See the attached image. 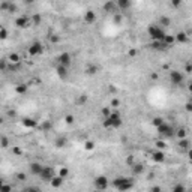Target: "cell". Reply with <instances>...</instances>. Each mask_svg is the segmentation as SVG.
Here are the masks:
<instances>
[{"mask_svg": "<svg viewBox=\"0 0 192 192\" xmlns=\"http://www.w3.org/2000/svg\"><path fill=\"white\" fill-rule=\"evenodd\" d=\"M35 2V0H24V3H27V5H32Z\"/></svg>", "mask_w": 192, "mask_h": 192, "instance_id": "49", "label": "cell"}, {"mask_svg": "<svg viewBox=\"0 0 192 192\" xmlns=\"http://www.w3.org/2000/svg\"><path fill=\"white\" fill-rule=\"evenodd\" d=\"M189 159L192 161V150H189Z\"/></svg>", "mask_w": 192, "mask_h": 192, "instance_id": "53", "label": "cell"}, {"mask_svg": "<svg viewBox=\"0 0 192 192\" xmlns=\"http://www.w3.org/2000/svg\"><path fill=\"white\" fill-rule=\"evenodd\" d=\"M23 126L29 128V129L36 128V120H33V119H30V117H24V119H23Z\"/></svg>", "mask_w": 192, "mask_h": 192, "instance_id": "17", "label": "cell"}, {"mask_svg": "<svg viewBox=\"0 0 192 192\" xmlns=\"http://www.w3.org/2000/svg\"><path fill=\"white\" fill-rule=\"evenodd\" d=\"M65 120H66V123H68V125H71L72 122H74V116L69 114V116H66V117H65Z\"/></svg>", "mask_w": 192, "mask_h": 192, "instance_id": "38", "label": "cell"}, {"mask_svg": "<svg viewBox=\"0 0 192 192\" xmlns=\"http://www.w3.org/2000/svg\"><path fill=\"white\" fill-rule=\"evenodd\" d=\"M188 90H189V92H191V93H192V83H191V84H189V86H188Z\"/></svg>", "mask_w": 192, "mask_h": 192, "instance_id": "52", "label": "cell"}, {"mask_svg": "<svg viewBox=\"0 0 192 192\" xmlns=\"http://www.w3.org/2000/svg\"><path fill=\"white\" fill-rule=\"evenodd\" d=\"M152 78L153 80H158V74H152Z\"/></svg>", "mask_w": 192, "mask_h": 192, "instance_id": "51", "label": "cell"}, {"mask_svg": "<svg viewBox=\"0 0 192 192\" xmlns=\"http://www.w3.org/2000/svg\"><path fill=\"white\" fill-rule=\"evenodd\" d=\"M186 111H192V102H188L186 104Z\"/></svg>", "mask_w": 192, "mask_h": 192, "instance_id": "44", "label": "cell"}, {"mask_svg": "<svg viewBox=\"0 0 192 192\" xmlns=\"http://www.w3.org/2000/svg\"><path fill=\"white\" fill-rule=\"evenodd\" d=\"M98 71H99V66H96V65H89L86 68V74L87 75H95Z\"/></svg>", "mask_w": 192, "mask_h": 192, "instance_id": "18", "label": "cell"}, {"mask_svg": "<svg viewBox=\"0 0 192 192\" xmlns=\"http://www.w3.org/2000/svg\"><path fill=\"white\" fill-rule=\"evenodd\" d=\"M56 72H57V75L60 77V80H66V78H68V66L57 65V68H56Z\"/></svg>", "mask_w": 192, "mask_h": 192, "instance_id": "12", "label": "cell"}, {"mask_svg": "<svg viewBox=\"0 0 192 192\" xmlns=\"http://www.w3.org/2000/svg\"><path fill=\"white\" fill-rule=\"evenodd\" d=\"M6 35H8L6 29H5V27H2V29H0V38H2V39H5V38H6Z\"/></svg>", "mask_w": 192, "mask_h": 192, "instance_id": "36", "label": "cell"}, {"mask_svg": "<svg viewBox=\"0 0 192 192\" xmlns=\"http://www.w3.org/2000/svg\"><path fill=\"white\" fill-rule=\"evenodd\" d=\"M119 105H120V101H119V99H113V101H111V107H113V108H116V107H119Z\"/></svg>", "mask_w": 192, "mask_h": 192, "instance_id": "37", "label": "cell"}, {"mask_svg": "<svg viewBox=\"0 0 192 192\" xmlns=\"http://www.w3.org/2000/svg\"><path fill=\"white\" fill-rule=\"evenodd\" d=\"M51 186H53V188H60V186H62V183H63V176H60V174H59V176H54L53 179H51Z\"/></svg>", "mask_w": 192, "mask_h": 192, "instance_id": "16", "label": "cell"}, {"mask_svg": "<svg viewBox=\"0 0 192 192\" xmlns=\"http://www.w3.org/2000/svg\"><path fill=\"white\" fill-rule=\"evenodd\" d=\"M168 78H170V83L173 86H179V84L183 83V80H185V77H183V74L180 71H170Z\"/></svg>", "mask_w": 192, "mask_h": 192, "instance_id": "5", "label": "cell"}, {"mask_svg": "<svg viewBox=\"0 0 192 192\" xmlns=\"http://www.w3.org/2000/svg\"><path fill=\"white\" fill-rule=\"evenodd\" d=\"M179 147H182V149H188V147H189V141L186 138H180L179 140Z\"/></svg>", "mask_w": 192, "mask_h": 192, "instance_id": "23", "label": "cell"}, {"mask_svg": "<svg viewBox=\"0 0 192 192\" xmlns=\"http://www.w3.org/2000/svg\"><path fill=\"white\" fill-rule=\"evenodd\" d=\"M104 11H105V12H111V14L119 12L117 2H116V0H108V2H107L105 5H104Z\"/></svg>", "mask_w": 192, "mask_h": 192, "instance_id": "10", "label": "cell"}, {"mask_svg": "<svg viewBox=\"0 0 192 192\" xmlns=\"http://www.w3.org/2000/svg\"><path fill=\"white\" fill-rule=\"evenodd\" d=\"M39 177L45 182H51V179L54 177V168L53 167H44L41 174H39Z\"/></svg>", "mask_w": 192, "mask_h": 192, "instance_id": "7", "label": "cell"}, {"mask_svg": "<svg viewBox=\"0 0 192 192\" xmlns=\"http://www.w3.org/2000/svg\"><path fill=\"white\" fill-rule=\"evenodd\" d=\"M110 114H111V107H104V108H102V116L107 117V116H110Z\"/></svg>", "mask_w": 192, "mask_h": 192, "instance_id": "29", "label": "cell"}, {"mask_svg": "<svg viewBox=\"0 0 192 192\" xmlns=\"http://www.w3.org/2000/svg\"><path fill=\"white\" fill-rule=\"evenodd\" d=\"M156 144H158V147H159V149H164V147H165V143H164V141H158Z\"/></svg>", "mask_w": 192, "mask_h": 192, "instance_id": "42", "label": "cell"}, {"mask_svg": "<svg viewBox=\"0 0 192 192\" xmlns=\"http://www.w3.org/2000/svg\"><path fill=\"white\" fill-rule=\"evenodd\" d=\"M186 72H192V63H188L186 65Z\"/></svg>", "mask_w": 192, "mask_h": 192, "instance_id": "43", "label": "cell"}, {"mask_svg": "<svg viewBox=\"0 0 192 192\" xmlns=\"http://www.w3.org/2000/svg\"><path fill=\"white\" fill-rule=\"evenodd\" d=\"M18 179H20V180H24L26 176H24V174H18Z\"/></svg>", "mask_w": 192, "mask_h": 192, "instance_id": "50", "label": "cell"}, {"mask_svg": "<svg viewBox=\"0 0 192 192\" xmlns=\"http://www.w3.org/2000/svg\"><path fill=\"white\" fill-rule=\"evenodd\" d=\"M171 5L174 8H180L182 6V0H171Z\"/></svg>", "mask_w": 192, "mask_h": 192, "instance_id": "34", "label": "cell"}, {"mask_svg": "<svg viewBox=\"0 0 192 192\" xmlns=\"http://www.w3.org/2000/svg\"><path fill=\"white\" fill-rule=\"evenodd\" d=\"M174 191H176V192H179V191H185V186L177 185V186H174Z\"/></svg>", "mask_w": 192, "mask_h": 192, "instance_id": "40", "label": "cell"}, {"mask_svg": "<svg viewBox=\"0 0 192 192\" xmlns=\"http://www.w3.org/2000/svg\"><path fill=\"white\" fill-rule=\"evenodd\" d=\"M95 188L96 189H101V191H104V189H107V186H108V179L105 177V176H98L95 179Z\"/></svg>", "mask_w": 192, "mask_h": 192, "instance_id": "9", "label": "cell"}, {"mask_svg": "<svg viewBox=\"0 0 192 192\" xmlns=\"http://www.w3.org/2000/svg\"><path fill=\"white\" fill-rule=\"evenodd\" d=\"M96 21V12L93 11H86L84 12V23L86 24H93Z\"/></svg>", "mask_w": 192, "mask_h": 192, "instance_id": "13", "label": "cell"}, {"mask_svg": "<svg viewBox=\"0 0 192 192\" xmlns=\"http://www.w3.org/2000/svg\"><path fill=\"white\" fill-rule=\"evenodd\" d=\"M42 51H44V45H42L39 41H35L32 45L29 47V54L30 56H39Z\"/></svg>", "mask_w": 192, "mask_h": 192, "instance_id": "8", "label": "cell"}, {"mask_svg": "<svg viewBox=\"0 0 192 192\" xmlns=\"http://www.w3.org/2000/svg\"><path fill=\"white\" fill-rule=\"evenodd\" d=\"M66 174H68V170H66V168H62V170H60V176H63V177H65Z\"/></svg>", "mask_w": 192, "mask_h": 192, "instance_id": "41", "label": "cell"}, {"mask_svg": "<svg viewBox=\"0 0 192 192\" xmlns=\"http://www.w3.org/2000/svg\"><path fill=\"white\" fill-rule=\"evenodd\" d=\"M84 149H86V150H93V149H95V144H93L92 141H87V143L84 144Z\"/></svg>", "mask_w": 192, "mask_h": 192, "instance_id": "30", "label": "cell"}, {"mask_svg": "<svg viewBox=\"0 0 192 192\" xmlns=\"http://www.w3.org/2000/svg\"><path fill=\"white\" fill-rule=\"evenodd\" d=\"M147 33H149V36L153 41H164L165 35H167L159 24H150L149 27H147Z\"/></svg>", "mask_w": 192, "mask_h": 192, "instance_id": "2", "label": "cell"}, {"mask_svg": "<svg viewBox=\"0 0 192 192\" xmlns=\"http://www.w3.org/2000/svg\"><path fill=\"white\" fill-rule=\"evenodd\" d=\"M15 92L18 93V95H24L26 92H27V86H24V84H18L15 87Z\"/></svg>", "mask_w": 192, "mask_h": 192, "instance_id": "22", "label": "cell"}, {"mask_svg": "<svg viewBox=\"0 0 192 192\" xmlns=\"http://www.w3.org/2000/svg\"><path fill=\"white\" fill-rule=\"evenodd\" d=\"M116 2L119 6V11H128L132 5V0H116Z\"/></svg>", "mask_w": 192, "mask_h": 192, "instance_id": "15", "label": "cell"}, {"mask_svg": "<svg viewBox=\"0 0 192 192\" xmlns=\"http://www.w3.org/2000/svg\"><path fill=\"white\" fill-rule=\"evenodd\" d=\"M57 62H59V65H63V66H71L72 65V56L69 54V53H60L59 54V57H57Z\"/></svg>", "mask_w": 192, "mask_h": 192, "instance_id": "6", "label": "cell"}, {"mask_svg": "<svg viewBox=\"0 0 192 192\" xmlns=\"http://www.w3.org/2000/svg\"><path fill=\"white\" fill-rule=\"evenodd\" d=\"M122 126V117L117 111H111V114L104 117V128L107 129H117Z\"/></svg>", "mask_w": 192, "mask_h": 192, "instance_id": "1", "label": "cell"}, {"mask_svg": "<svg viewBox=\"0 0 192 192\" xmlns=\"http://www.w3.org/2000/svg\"><path fill=\"white\" fill-rule=\"evenodd\" d=\"M153 159H155L156 162H164V161H165L164 152H161V150H156V152L153 153Z\"/></svg>", "mask_w": 192, "mask_h": 192, "instance_id": "19", "label": "cell"}, {"mask_svg": "<svg viewBox=\"0 0 192 192\" xmlns=\"http://www.w3.org/2000/svg\"><path fill=\"white\" fill-rule=\"evenodd\" d=\"M42 168H44V165H41L39 162H32V164H30V173L35 174V176H38V177H39Z\"/></svg>", "mask_w": 192, "mask_h": 192, "instance_id": "14", "label": "cell"}, {"mask_svg": "<svg viewBox=\"0 0 192 192\" xmlns=\"http://www.w3.org/2000/svg\"><path fill=\"white\" fill-rule=\"evenodd\" d=\"M65 143H66V140H65V138H57V141H56V144H57L59 147H63Z\"/></svg>", "mask_w": 192, "mask_h": 192, "instance_id": "32", "label": "cell"}, {"mask_svg": "<svg viewBox=\"0 0 192 192\" xmlns=\"http://www.w3.org/2000/svg\"><path fill=\"white\" fill-rule=\"evenodd\" d=\"M122 20H123V15H122L120 12H116V14H114V18H113V21H114L116 24H120Z\"/></svg>", "mask_w": 192, "mask_h": 192, "instance_id": "25", "label": "cell"}, {"mask_svg": "<svg viewBox=\"0 0 192 192\" xmlns=\"http://www.w3.org/2000/svg\"><path fill=\"white\" fill-rule=\"evenodd\" d=\"M156 129H158V134L162 135V137H165V138H171V137L176 135V132H174V128L171 125H168V123H165V122H164L162 125H159Z\"/></svg>", "mask_w": 192, "mask_h": 192, "instance_id": "4", "label": "cell"}, {"mask_svg": "<svg viewBox=\"0 0 192 192\" xmlns=\"http://www.w3.org/2000/svg\"><path fill=\"white\" fill-rule=\"evenodd\" d=\"M15 26L18 29H26V27H29V26H30V20L27 18V17L21 15V17H18V18L15 20Z\"/></svg>", "mask_w": 192, "mask_h": 192, "instance_id": "11", "label": "cell"}, {"mask_svg": "<svg viewBox=\"0 0 192 192\" xmlns=\"http://www.w3.org/2000/svg\"><path fill=\"white\" fill-rule=\"evenodd\" d=\"M32 20H33V24L38 26V24H41V20H42V18H41V15H33Z\"/></svg>", "mask_w": 192, "mask_h": 192, "instance_id": "31", "label": "cell"}, {"mask_svg": "<svg viewBox=\"0 0 192 192\" xmlns=\"http://www.w3.org/2000/svg\"><path fill=\"white\" fill-rule=\"evenodd\" d=\"M78 104H86L87 102V96H84V95H81L80 98H78V101H77Z\"/></svg>", "mask_w": 192, "mask_h": 192, "instance_id": "35", "label": "cell"}, {"mask_svg": "<svg viewBox=\"0 0 192 192\" xmlns=\"http://www.w3.org/2000/svg\"><path fill=\"white\" fill-rule=\"evenodd\" d=\"M176 42V36H170V35H165V38H164V44L167 47H170V45H173V44Z\"/></svg>", "mask_w": 192, "mask_h": 192, "instance_id": "21", "label": "cell"}, {"mask_svg": "<svg viewBox=\"0 0 192 192\" xmlns=\"http://www.w3.org/2000/svg\"><path fill=\"white\" fill-rule=\"evenodd\" d=\"M132 168H134V174H140L143 171V165L141 164H137V165H132Z\"/></svg>", "mask_w": 192, "mask_h": 192, "instance_id": "27", "label": "cell"}, {"mask_svg": "<svg viewBox=\"0 0 192 192\" xmlns=\"http://www.w3.org/2000/svg\"><path fill=\"white\" fill-rule=\"evenodd\" d=\"M176 135H177L179 140H180V138H186V131H185V129H179L177 132H176Z\"/></svg>", "mask_w": 192, "mask_h": 192, "instance_id": "28", "label": "cell"}, {"mask_svg": "<svg viewBox=\"0 0 192 192\" xmlns=\"http://www.w3.org/2000/svg\"><path fill=\"white\" fill-rule=\"evenodd\" d=\"M42 128H44V129H50V128H51V125L48 123V122H45V123H44V126H42Z\"/></svg>", "mask_w": 192, "mask_h": 192, "instance_id": "46", "label": "cell"}, {"mask_svg": "<svg viewBox=\"0 0 192 192\" xmlns=\"http://www.w3.org/2000/svg\"><path fill=\"white\" fill-rule=\"evenodd\" d=\"M132 179H128V177H119L114 180V186L119 189V191H128L132 188Z\"/></svg>", "mask_w": 192, "mask_h": 192, "instance_id": "3", "label": "cell"}, {"mask_svg": "<svg viewBox=\"0 0 192 192\" xmlns=\"http://www.w3.org/2000/svg\"><path fill=\"white\" fill-rule=\"evenodd\" d=\"M170 23H171V20L168 18V17H161V20H159L158 24H161V26H168Z\"/></svg>", "mask_w": 192, "mask_h": 192, "instance_id": "26", "label": "cell"}, {"mask_svg": "<svg viewBox=\"0 0 192 192\" xmlns=\"http://www.w3.org/2000/svg\"><path fill=\"white\" fill-rule=\"evenodd\" d=\"M164 122H165V120H164L162 117H155V119L152 120V125H153V126H156V128H158L159 125H162V123H164Z\"/></svg>", "mask_w": 192, "mask_h": 192, "instance_id": "24", "label": "cell"}, {"mask_svg": "<svg viewBox=\"0 0 192 192\" xmlns=\"http://www.w3.org/2000/svg\"><path fill=\"white\" fill-rule=\"evenodd\" d=\"M8 146H9V141H8V138H6V137H2V147H3V149H6Z\"/></svg>", "mask_w": 192, "mask_h": 192, "instance_id": "33", "label": "cell"}, {"mask_svg": "<svg viewBox=\"0 0 192 192\" xmlns=\"http://www.w3.org/2000/svg\"><path fill=\"white\" fill-rule=\"evenodd\" d=\"M14 153H17V155H20V153H21V150H20V149H17V147H15V149H14Z\"/></svg>", "mask_w": 192, "mask_h": 192, "instance_id": "48", "label": "cell"}, {"mask_svg": "<svg viewBox=\"0 0 192 192\" xmlns=\"http://www.w3.org/2000/svg\"><path fill=\"white\" fill-rule=\"evenodd\" d=\"M9 59H11V62H20V57L17 56V54H11Z\"/></svg>", "mask_w": 192, "mask_h": 192, "instance_id": "39", "label": "cell"}, {"mask_svg": "<svg viewBox=\"0 0 192 192\" xmlns=\"http://www.w3.org/2000/svg\"><path fill=\"white\" fill-rule=\"evenodd\" d=\"M128 164L129 165H134V158H131V156H129V158H128Z\"/></svg>", "mask_w": 192, "mask_h": 192, "instance_id": "47", "label": "cell"}, {"mask_svg": "<svg viewBox=\"0 0 192 192\" xmlns=\"http://www.w3.org/2000/svg\"><path fill=\"white\" fill-rule=\"evenodd\" d=\"M188 39H189V36H188L185 32H179L176 35V41L177 42H188Z\"/></svg>", "mask_w": 192, "mask_h": 192, "instance_id": "20", "label": "cell"}, {"mask_svg": "<svg viewBox=\"0 0 192 192\" xmlns=\"http://www.w3.org/2000/svg\"><path fill=\"white\" fill-rule=\"evenodd\" d=\"M15 11H17V6L15 5H11L9 6V12H15Z\"/></svg>", "mask_w": 192, "mask_h": 192, "instance_id": "45", "label": "cell"}]
</instances>
